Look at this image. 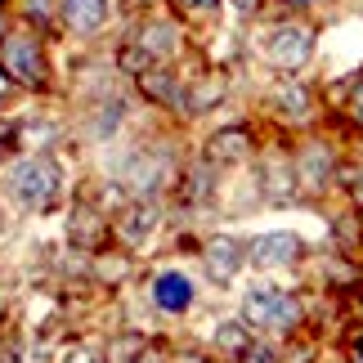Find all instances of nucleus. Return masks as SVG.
Returning <instances> with one entry per match:
<instances>
[{
	"label": "nucleus",
	"mask_w": 363,
	"mask_h": 363,
	"mask_svg": "<svg viewBox=\"0 0 363 363\" xmlns=\"http://www.w3.org/2000/svg\"><path fill=\"white\" fill-rule=\"evenodd\" d=\"M9 193L27 206V211H45V206H54V198H59V166L50 157L18 162L13 175H9Z\"/></svg>",
	"instance_id": "1"
},
{
	"label": "nucleus",
	"mask_w": 363,
	"mask_h": 363,
	"mask_svg": "<svg viewBox=\"0 0 363 363\" xmlns=\"http://www.w3.org/2000/svg\"><path fill=\"white\" fill-rule=\"evenodd\" d=\"M0 72L23 81V86H40L45 81V59L32 36H0Z\"/></svg>",
	"instance_id": "2"
},
{
	"label": "nucleus",
	"mask_w": 363,
	"mask_h": 363,
	"mask_svg": "<svg viewBox=\"0 0 363 363\" xmlns=\"http://www.w3.org/2000/svg\"><path fill=\"white\" fill-rule=\"evenodd\" d=\"M242 310H247V323H256V328H278V332H287V328L301 318L296 301H291L287 291H269V287L247 291Z\"/></svg>",
	"instance_id": "3"
},
{
	"label": "nucleus",
	"mask_w": 363,
	"mask_h": 363,
	"mask_svg": "<svg viewBox=\"0 0 363 363\" xmlns=\"http://www.w3.org/2000/svg\"><path fill=\"white\" fill-rule=\"evenodd\" d=\"M314 54V36L305 32V27H274L269 40H264V59H269L274 67H283V72H301L305 63H310Z\"/></svg>",
	"instance_id": "4"
},
{
	"label": "nucleus",
	"mask_w": 363,
	"mask_h": 363,
	"mask_svg": "<svg viewBox=\"0 0 363 363\" xmlns=\"http://www.w3.org/2000/svg\"><path fill=\"white\" fill-rule=\"evenodd\" d=\"M202 260H206V274H211L216 283H229L242 264V242L229 238V233H220V238H211L202 247Z\"/></svg>",
	"instance_id": "5"
},
{
	"label": "nucleus",
	"mask_w": 363,
	"mask_h": 363,
	"mask_svg": "<svg viewBox=\"0 0 363 363\" xmlns=\"http://www.w3.org/2000/svg\"><path fill=\"white\" fill-rule=\"evenodd\" d=\"M296 256H301L296 233H260V238L251 242V260H256L260 269H269V264H291Z\"/></svg>",
	"instance_id": "6"
},
{
	"label": "nucleus",
	"mask_w": 363,
	"mask_h": 363,
	"mask_svg": "<svg viewBox=\"0 0 363 363\" xmlns=\"http://www.w3.org/2000/svg\"><path fill=\"white\" fill-rule=\"evenodd\" d=\"M152 301H157V310L179 314V310H189V301H193V283L184 274L166 269V274H157V283H152Z\"/></svg>",
	"instance_id": "7"
},
{
	"label": "nucleus",
	"mask_w": 363,
	"mask_h": 363,
	"mask_svg": "<svg viewBox=\"0 0 363 363\" xmlns=\"http://www.w3.org/2000/svg\"><path fill=\"white\" fill-rule=\"evenodd\" d=\"M104 18H108V0H63V23L81 36L99 32Z\"/></svg>",
	"instance_id": "8"
},
{
	"label": "nucleus",
	"mask_w": 363,
	"mask_h": 363,
	"mask_svg": "<svg viewBox=\"0 0 363 363\" xmlns=\"http://www.w3.org/2000/svg\"><path fill=\"white\" fill-rule=\"evenodd\" d=\"M166 179V157L162 152H139V157L130 162V171H125V184H130L135 193H152Z\"/></svg>",
	"instance_id": "9"
},
{
	"label": "nucleus",
	"mask_w": 363,
	"mask_h": 363,
	"mask_svg": "<svg viewBox=\"0 0 363 363\" xmlns=\"http://www.w3.org/2000/svg\"><path fill=\"white\" fill-rule=\"evenodd\" d=\"M251 152V135L247 130H220L211 144H206V157L211 162H238Z\"/></svg>",
	"instance_id": "10"
},
{
	"label": "nucleus",
	"mask_w": 363,
	"mask_h": 363,
	"mask_svg": "<svg viewBox=\"0 0 363 363\" xmlns=\"http://www.w3.org/2000/svg\"><path fill=\"white\" fill-rule=\"evenodd\" d=\"M139 50H144L148 59H166V54L175 50V27L171 23H148L144 32H139Z\"/></svg>",
	"instance_id": "11"
},
{
	"label": "nucleus",
	"mask_w": 363,
	"mask_h": 363,
	"mask_svg": "<svg viewBox=\"0 0 363 363\" xmlns=\"http://www.w3.org/2000/svg\"><path fill=\"white\" fill-rule=\"evenodd\" d=\"M152 225H157V211H152L148 202H135L130 211L121 216V238L125 242H139V238H148V233H152Z\"/></svg>",
	"instance_id": "12"
},
{
	"label": "nucleus",
	"mask_w": 363,
	"mask_h": 363,
	"mask_svg": "<svg viewBox=\"0 0 363 363\" xmlns=\"http://www.w3.org/2000/svg\"><path fill=\"white\" fill-rule=\"evenodd\" d=\"M139 90L148 94V99H157V104H179V86H175V77L171 72H139Z\"/></svg>",
	"instance_id": "13"
},
{
	"label": "nucleus",
	"mask_w": 363,
	"mask_h": 363,
	"mask_svg": "<svg viewBox=\"0 0 363 363\" xmlns=\"http://www.w3.org/2000/svg\"><path fill=\"white\" fill-rule=\"evenodd\" d=\"M328 166H332V157H328V148L323 144H310L305 148V157H301V175L310 179V189H318L328 179Z\"/></svg>",
	"instance_id": "14"
},
{
	"label": "nucleus",
	"mask_w": 363,
	"mask_h": 363,
	"mask_svg": "<svg viewBox=\"0 0 363 363\" xmlns=\"http://www.w3.org/2000/svg\"><path fill=\"white\" fill-rule=\"evenodd\" d=\"M216 345H220L225 354H238V359H242V354L251 350V337H247L242 323H225V328L216 332Z\"/></svg>",
	"instance_id": "15"
},
{
	"label": "nucleus",
	"mask_w": 363,
	"mask_h": 363,
	"mask_svg": "<svg viewBox=\"0 0 363 363\" xmlns=\"http://www.w3.org/2000/svg\"><path fill=\"white\" fill-rule=\"evenodd\" d=\"M72 238H77V242H86V247H90V242H99V216H94L90 206H81V211L72 216Z\"/></svg>",
	"instance_id": "16"
},
{
	"label": "nucleus",
	"mask_w": 363,
	"mask_h": 363,
	"mask_svg": "<svg viewBox=\"0 0 363 363\" xmlns=\"http://www.w3.org/2000/svg\"><path fill=\"white\" fill-rule=\"evenodd\" d=\"M67 363H104V354H99V350H90V345H81V350L67 354Z\"/></svg>",
	"instance_id": "17"
},
{
	"label": "nucleus",
	"mask_w": 363,
	"mask_h": 363,
	"mask_svg": "<svg viewBox=\"0 0 363 363\" xmlns=\"http://www.w3.org/2000/svg\"><path fill=\"white\" fill-rule=\"evenodd\" d=\"M179 5H184L189 13H216V5H220V0H179Z\"/></svg>",
	"instance_id": "18"
},
{
	"label": "nucleus",
	"mask_w": 363,
	"mask_h": 363,
	"mask_svg": "<svg viewBox=\"0 0 363 363\" xmlns=\"http://www.w3.org/2000/svg\"><path fill=\"white\" fill-rule=\"evenodd\" d=\"M350 117L363 125V81H359V86H354V94H350Z\"/></svg>",
	"instance_id": "19"
},
{
	"label": "nucleus",
	"mask_w": 363,
	"mask_h": 363,
	"mask_svg": "<svg viewBox=\"0 0 363 363\" xmlns=\"http://www.w3.org/2000/svg\"><path fill=\"white\" fill-rule=\"evenodd\" d=\"M9 144H13V125H5V121H0V157L9 152Z\"/></svg>",
	"instance_id": "20"
},
{
	"label": "nucleus",
	"mask_w": 363,
	"mask_h": 363,
	"mask_svg": "<svg viewBox=\"0 0 363 363\" xmlns=\"http://www.w3.org/2000/svg\"><path fill=\"white\" fill-rule=\"evenodd\" d=\"M32 18H36V23L50 18V0H32Z\"/></svg>",
	"instance_id": "21"
},
{
	"label": "nucleus",
	"mask_w": 363,
	"mask_h": 363,
	"mask_svg": "<svg viewBox=\"0 0 363 363\" xmlns=\"http://www.w3.org/2000/svg\"><path fill=\"white\" fill-rule=\"evenodd\" d=\"M233 9H238V13H256L260 0H233Z\"/></svg>",
	"instance_id": "22"
},
{
	"label": "nucleus",
	"mask_w": 363,
	"mask_h": 363,
	"mask_svg": "<svg viewBox=\"0 0 363 363\" xmlns=\"http://www.w3.org/2000/svg\"><path fill=\"white\" fill-rule=\"evenodd\" d=\"M354 206H359V211H363V179H359V184H354Z\"/></svg>",
	"instance_id": "23"
},
{
	"label": "nucleus",
	"mask_w": 363,
	"mask_h": 363,
	"mask_svg": "<svg viewBox=\"0 0 363 363\" xmlns=\"http://www.w3.org/2000/svg\"><path fill=\"white\" fill-rule=\"evenodd\" d=\"M179 363H206L202 354H179Z\"/></svg>",
	"instance_id": "24"
},
{
	"label": "nucleus",
	"mask_w": 363,
	"mask_h": 363,
	"mask_svg": "<svg viewBox=\"0 0 363 363\" xmlns=\"http://www.w3.org/2000/svg\"><path fill=\"white\" fill-rule=\"evenodd\" d=\"M5 90H9V77H5V72H0V99H5Z\"/></svg>",
	"instance_id": "25"
},
{
	"label": "nucleus",
	"mask_w": 363,
	"mask_h": 363,
	"mask_svg": "<svg viewBox=\"0 0 363 363\" xmlns=\"http://www.w3.org/2000/svg\"><path fill=\"white\" fill-rule=\"evenodd\" d=\"M354 363H363V350H359V354H354Z\"/></svg>",
	"instance_id": "26"
},
{
	"label": "nucleus",
	"mask_w": 363,
	"mask_h": 363,
	"mask_svg": "<svg viewBox=\"0 0 363 363\" xmlns=\"http://www.w3.org/2000/svg\"><path fill=\"white\" fill-rule=\"evenodd\" d=\"M291 5H305V0H291Z\"/></svg>",
	"instance_id": "27"
},
{
	"label": "nucleus",
	"mask_w": 363,
	"mask_h": 363,
	"mask_svg": "<svg viewBox=\"0 0 363 363\" xmlns=\"http://www.w3.org/2000/svg\"><path fill=\"white\" fill-rule=\"evenodd\" d=\"M0 36H5V27H0Z\"/></svg>",
	"instance_id": "28"
},
{
	"label": "nucleus",
	"mask_w": 363,
	"mask_h": 363,
	"mask_svg": "<svg viewBox=\"0 0 363 363\" xmlns=\"http://www.w3.org/2000/svg\"><path fill=\"white\" fill-rule=\"evenodd\" d=\"M148 363H157V359H148Z\"/></svg>",
	"instance_id": "29"
}]
</instances>
